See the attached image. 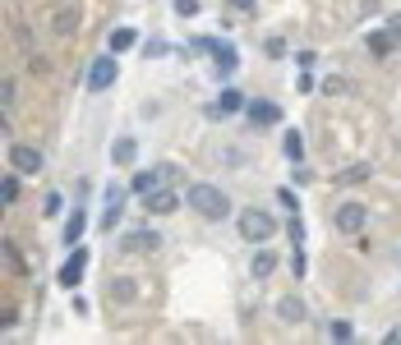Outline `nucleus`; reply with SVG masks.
Returning a JSON list of instances; mask_svg holds the SVG:
<instances>
[{
	"instance_id": "nucleus-17",
	"label": "nucleus",
	"mask_w": 401,
	"mask_h": 345,
	"mask_svg": "<svg viewBox=\"0 0 401 345\" xmlns=\"http://www.w3.org/2000/svg\"><path fill=\"white\" fill-rule=\"evenodd\" d=\"M83 225H88V212H83V207H74V212H70V221H65V244H70V249L79 244Z\"/></svg>"
},
{
	"instance_id": "nucleus-12",
	"label": "nucleus",
	"mask_w": 401,
	"mask_h": 345,
	"mask_svg": "<svg viewBox=\"0 0 401 345\" xmlns=\"http://www.w3.org/2000/svg\"><path fill=\"white\" fill-rule=\"evenodd\" d=\"M365 46H369V51L378 55V60H387L397 42H392V33H387V28H374V33H365Z\"/></svg>"
},
{
	"instance_id": "nucleus-22",
	"label": "nucleus",
	"mask_w": 401,
	"mask_h": 345,
	"mask_svg": "<svg viewBox=\"0 0 401 345\" xmlns=\"http://www.w3.org/2000/svg\"><path fill=\"white\" fill-rule=\"evenodd\" d=\"M0 198H5L9 207L19 203V171H14V175H5V184H0Z\"/></svg>"
},
{
	"instance_id": "nucleus-14",
	"label": "nucleus",
	"mask_w": 401,
	"mask_h": 345,
	"mask_svg": "<svg viewBox=\"0 0 401 345\" xmlns=\"http://www.w3.org/2000/svg\"><path fill=\"white\" fill-rule=\"evenodd\" d=\"M134 156H139V143H134L130 134L111 143V161H115V166H134Z\"/></svg>"
},
{
	"instance_id": "nucleus-25",
	"label": "nucleus",
	"mask_w": 401,
	"mask_h": 345,
	"mask_svg": "<svg viewBox=\"0 0 401 345\" xmlns=\"http://www.w3.org/2000/svg\"><path fill=\"white\" fill-rule=\"evenodd\" d=\"M346 78H323V97H341V92H346Z\"/></svg>"
},
{
	"instance_id": "nucleus-13",
	"label": "nucleus",
	"mask_w": 401,
	"mask_h": 345,
	"mask_svg": "<svg viewBox=\"0 0 401 345\" xmlns=\"http://www.w3.org/2000/svg\"><path fill=\"white\" fill-rule=\"evenodd\" d=\"M120 249L125 253H148V249H157V235H152V230H130Z\"/></svg>"
},
{
	"instance_id": "nucleus-10",
	"label": "nucleus",
	"mask_w": 401,
	"mask_h": 345,
	"mask_svg": "<svg viewBox=\"0 0 401 345\" xmlns=\"http://www.w3.org/2000/svg\"><path fill=\"white\" fill-rule=\"evenodd\" d=\"M143 207H148L152 216H166V212H175V207H180V193H175V189H166V184H162V189H152L148 198H143Z\"/></svg>"
},
{
	"instance_id": "nucleus-4",
	"label": "nucleus",
	"mask_w": 401,
	"mask_h": 345,
	"mask_svg": "<svg viewBox=\"0 0 401 345\" xmlns=\"http://www.w3.org/2000/svg\"><path fill=\"white\" fill-rule=\"evenodd\" d=\"M9 166H14L19 175H42V152H37V147H28V143H14L9 147Z\"/></svg>"
},
{
	"instance_id": "nucleus-24",
	"label": "nucleus",
	"mask_w": 401,
	"mask_h": 345,
	"mask_svg": "<svg viewBox=\"0 0 401 345\" xmlns=\"http://www.w3.org/2000/svg\"><path fill=\"white\" fill-rule=\"evenodd\" d=\"M328 331H332V341H350V336H355V327H350L346 318H337V322H332Z\"/></svg>"
},
{
	"instance_id": "nucleus-30",
	"label": "nucleus",
	"mask_w": 401,
	"mask_h": 345,
	"mask_svg": "<svg viewBox=\"0 0 401 345\" xmlns=\"http://www.w3.org/2000/svg\"><path fill=\"white\" fill-rule=\"evenodd\" d=\"M61 203H65L61 193H46V207H42V212H46V216H56V212H61Z\"/></svg>"
},
{
	"instance_id": "nucleus-29",
	"label": "nucleus",
	"mask_w": 401,
	"mask_h": 345,
	"mask_svg": "<svg viewBox=\"0 0 401 345\" xmlns=\"http://www.w3.org/2000/svg\"><path fill=\"white\" fill-rule=\"evenodd\" d=\"M383 28L392 33V42L401 46V14H387V18H383Z\"/></svg>"
},
{
	"instance_id": "nucleus-5",
	"label": "nucleus",
	"mask_w": 401,
	"mask_h": 345,
	"mask_svg": "<svg viewBox=\"0 0 401 345\" xmlns=\"http://www.w3.org/2000/svg\"><path fill=\"white\" fill-rule=\"evenodd\" d=\"M83 267H88V249H83V244H74L70 258H65V267H61V285H65V290H79Z\"/></svg>"
},
{
	"instance_id": "nucleus-21",
	"label": "nucleus",
	"mask_w": 401,
	"mask_h": 345,
	"mask_svg": "<svg viewBox=\"0 0 401 345\" xmlns=\"http://www.w3.org/2000/svg\"><path fill=\"white\" fill-rule=\"evenodd\" d=\"M281 152H286L291 161H300V156H305V143H300L296 129H286V138H281Z\"/></svg>"
},
{
	"instance_id": "nucleus-18",
	"label": "nucleus",
	"mask_w": 401,
	"mask_h": 345,
	"mask_svg": "<svg viewBox=\"0 0 401 345\" xmlns=\"http://www.w3.org/2000/svg\"><path fill=\"white\" fill-rule=\"evenodd\" d=\"M277 318L281 322H305V304H300L296 294H286V299L277 304Z\"/></svg>"
},
{
	"instance_id": "nucleus-16",
	"label": "nucleus",
	"mask_w": 401,
	"mask_h": 345,
	"mask_svg": "<svg viewBox=\"0 0 401 345\" xmlns=\"http://www.w3.org/2000/svg\"><path fill=\"white\" fill-rule=\"evenodd\" d=\"M272 272H277V253H272V249H259V253H254V281H268Z\"/></svg>"
},
{
	"instance_id": "nucleus-1",
	"label": "nucleus",
	"mask_w": 401,
	"mask_h": 345,
	"mask_svg": "<svg viewBox=\"0 0 401 345\" xmlns=\"http://www.w3.org/2000/svg\"><path fill=\"white\" fill-rule=\"evenodd\" d=\"M184 203H189L203 221H226L231 216V198H226V189H217V184H189Z\"/></svg>"
},
{
	"instance_id": "nucleus-19",
	"label": "nucleus",
	"mask_w": 401,
	"mask_h": 345,
	"mask_svg": "<svg viewBox=\"0 0 401 345\" xmlns=\"http://www.w3.org/2000/svg\"><path fill=\"white\" fill-rule=\"evenodd\" d=\"M134 42H139V33H134V28H115V33H111V51H115V55L130 51Z\"/></svg>"
},
{
	"instance_id": "nucleus-20",
	"label": "nucleus",
	"mask_w": 401,
	"mask_h": 345,
	"mask_svg": "<svg viewBox=\"0 0 401 345\" xmlns=\"http://www.w3.org/2000/svg\"><path fill=\"white\" fill-rule=\"evenodd\" d=\"M226 111H244V92H236V87H226V92H222L217 115H226Z\"/></svg>"
},
{
	"instance_id": "nucleus-28",
	"label": "nucleus",
	"mask_w": 401,
	"mask_h": 345,
	"mask_svg": "<svg viewBox=\"0 0 401 345\" xmlns=\"http://www.w3.org/2000/svg\"><path fill=\"white\" fill-rule=\"evenodd\" d=\"M175 14H180V18H194V14H199V0H175Z\"/></svg>"
},
{
	"instance_id": "nucleus-11",
	"label": "nucleus",
	"mask_w": 401,
	"mask_h": 345,
	"mask_svg": "<svg viewBox=\"0 0 401 345\" xmlns=\"http://www.w3.org/2000/svg\"><path fill=\"white\" fill-rule=\"evenodd\" d=\"M162 184H166V166H157V171H139V175L130 180V193L148 198V193H152V189H162Z\"/></svg>"
},
{
	"instance_id": "nucleus-9",
	"label": "nucleus",
	"mask_w": 401,
	"mask_h": 345,
	"mask_svg": "<svg viewBox=\"0 0 401 345\" xmlns=\"http://www.w3.org/2000/svg\"><path fill=\"white\" fill-rule=\"evenodd\" d=\"M125 189L120 184H106V207H102V230H115L120 225V212H125Z\"/></svg>"
},
{
	"instance_id": "nucleus-7",
	"label": "nucleus",
	"mask_w": 401,
	"mask_h": 345,
	"mask_svg": "<svg viewBox=\"0 0 401 345\" xmlns=\"http://www.w3.org/2000/svg\"><path fill=\"white\" fill-rule=\"evenodd\" d=\"M365 221H369V207H360V203H341L337 207V230L341 235H360Z\"/></svg>"
},
{
	"instance_id": "nucleus-27",
	"label": "nucleus",
	"mask_w": 401,
	"mask_h": 345,
	"mask_svg": "<svg viewBox=\"0 0 401 345\" xmlns=\"http://www.w3.org/2000/svg\"><path fill=\"white\" fill-rule=\"evenodd\" d=\"M365 175H369V166L360 161V166H346V171H341V180H346V184H355V180H365Z\"/></svg>"
},
{
	"instance_id": "nucleus-23",
	"label": "nucleus",
	"mask_w": 401,
	"mask_h": 345,
	"mask_svg": "<svg viewBox=\"0 0 401 345\" xmlns=\"http://www.w3.org/2000/svg\"><path fill=\"white\" fill-rule=\"evenodd\" d=\"M277 203L286 207L291 216H300V198H296V189H286V184H281V189H277Z\"/></svg>"
},
{
	"instance_id": "nucleus-6",
	"label": "nucleus",
	"mask_w": 401,
	"mask_h": 345,
	"mask_svg": "<svg viewBox=\"0 0 401 345\" xmlns=\"http://www.w3.org/2000/svg\"><path fill=\"white\" fill-rule=\"evenodd\" d=\"M244 120L259 124V129H268V124H281V111L272 102H263V97H249V102H244Z\"/></svg>"
},
{
	"instance_id": "nucleus-2",
	"label": "nucleus",
	"mask_w": 401,
	"mask_h": 345,
	"mask_svg": "<svg viewBox=\"0 0 401 345\" xmlns=\"http://www.w3.org/2000/svg\"><path fill=\"white\" fill-rule=\"evenodd\" d=\"M236 225H240V240H244V244H268L272 230H277V221H272L263 207H244Z\"/></svg>"
},
{
	"instance_id": "nucleus-32",
	"label": "nucleus",
	"mask_w": 401,
	"mask_h": 345,
	"mask_svg": "<svg viewBox=\"0 0 401 345\" xmlns=\"http://www.w3.org/2000/svg\"><path fill=\"white\" fill-rule=\"evenodd\" d=\"M383 345H401V327H392V331H387V336H383Z\"/></svg>"
},
{
	"instance_id": "nucleus-26",
	"label": "nucleus",
	"mask_w": 401,
	"mask_h": 345,
	"mask_svg": "<svg viewBox=\"0 0 401 345\" xmlns=\"http://www.w3.org/2000/svg\"><path fill=\"white\" fill-rule=\"evenodd\" d=\"M74 28V9H56V33H70Z\"/></svg>"
},
{
	"instance_id": "nucleus-15",
	"label": "nucleus",
	"mask_w": 401,
	"mask_h": 345,
	"mask_svg": "<svg viewBox=\"0 0 401 345\" xmlns=\"http://www.w3.org/2000/svg\"><path fill=\"white\" fill-rule=\"evenodd\" d=\"M111 299H115V304H134V299H139V281H130V276H115V281H111Z\"/></svg>"
},
{
	"instance_id": "nucleus-3",
	"label": "nucleus",
	"mask_w": 401,
	"mask_h": 345,
	"mask_svg": "<svg viewBox=\"0 0 401 345\" xmlns=\"http://www.w3.org/2000/svg\"><path fill=\"white\" fill-rule=\"evenodd\" d=\"M115 51H106V55H97L93 60V69H88V92H106V87L115 83Z\"/></svg>"
},
{
	"instance_id": "nucleus-8",
	"label": "nucleus",
	"mask_w": 401,
	"mask_h": 345,
	"mask_svg": "<svg viewBox=\"0 0 401 345\" xmlns=\"http://www.w3.org/2000/svg\"><path fill=\"white\" fill-rule=\"evenodd\" d=\"M199 51H212V60H217V69L222 74H231V69L240 65V55H236V46H226V42H212V37H199Z\"/></svg>"
},
{
	"instance_id": "nucleus-31",
	"label": "nucleus",
	"mask_w": 401,
	"mask_h": 345,
	"mask_svg": "<svg viewBox=\"0 0 401 345\" xmlns=\"http://www.w3.org/2000/svg\"><path fill=\"white\" fill-rule=\"evenodd\" d=\"M231 9H240V14H254V9H259V0H231Z\"/></svg>"
}]
</instances>
